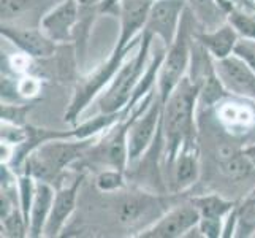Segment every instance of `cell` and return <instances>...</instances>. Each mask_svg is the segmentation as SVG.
<instances>
[{"mask_svg":"<svg viewBox=\"0 0 255 238\" xmlns=\"http://www.w3.org/2000/svg\"><path fill=\"white\" fill-rule=\"evenodd\" d=\"M151 5L152 0H121L119 2L121 32L116 46H114L107 62L102 64L83 83L78 84L70 107L65 113V122L76 126L78 118L89 105V102L99 94L105 84L113 81L122 64L126 62L128 52L141 43V35L138 38H135V35L144 29Z\"/></svg>","mask_w":255,"mask_h":238,"instance_id":"6da1fadb","label":"cell"},{"mask_svg":"<svg viewBox=\"0 0 255 238\" xmlns=\"http://www.w3.org/2000/svg\"><path fill=\"white\" fill-rule=\"evenodd\" d=\"M200 97V86L184 76L171 92L162 110V130L168 165H173L181 149L197 148L195 105Z\"/></svg>","mask_w":255,"mask_h":238,"instance_id":"7a4b0ae2","label":"cell"},{"mask_svg":"<svg viewBox=\"0 0 255 238\" xmlns=\"http://www.w3.org/2000/svg\"><path fill=\"white\" fill-rule=\"evenodd\" d=\"M94 146L92 138L86 140H49L40 145L25 159V172L33 178L43 181L56 180L65 167L72 165L75 161L83 157Z\"/></svg>","mask_w":255,"mask_h":238,"instance_id":"3957f363","label":"cell"},{"mask_svg":"<svg viewBox=\"0 0 255 238\" xmlns=\"http://www.w3.org/2000/svg\"><path fill=\"white\" fill-rule=\"evenodd\" d=\"M154 38L151 32H141V43L136 54L122 64L116 76L113 78L108 91L102 95L99 102L100 113H119L122 111L133 94L136 84L146 72V60L149 54V46Z\"/></svg>","mask_w":255,"mask_h":238,"instance_id":"277c9868","label":"cell"},{"mask_svg":"<svg viewBox=\"0 0 255 238\" xmlns=\"http://www.w3.org/2000/svg\"><path fill=\"white\" fill-rule=\"evenodd\" d=\"M192 11H184L181 17L179 30L176 35V40L170 48H166V54L162 62L159 72V97L162 105L170 99L171 92L176 86L181 83V79L186 75V70L190 65L192 43H193V30H192Z\"/></svg>","mask_w":255,"mask_h":238,"instance_id":"5b68a950","label":"cell"},{"mask_svg":"<svg viewBox=\"0 0 255 238\" xmlns=\"http://www.w3.org/2000/svg\"><path fill=\"white\" fill-rule=\"evenodd\" d=\"M149 95H151V92L143 99L141 107L133 110L135 116L130 124L128 140H127L128 142V164L130 165L138 162L139 159L147 153V149L154 143V138L157 135V130H159L160 121H162L163 105L160 102L159 94H157V97L154 95L152 100L149 102L146 107H143V105L147 102Z\"/></svg>","mask_w":255,"mask_h":238,"instance_id":"8992f818","label":"cell"},{"mask_svg":"<svg viewBox=\"0 0 255 238\" xmlns=\"http://www.w3.org/2000/svg\"><path fill=\"white\" fill-rule=\"evenodd\" d=\"M184 11L186 0H152L143 30L160 37L163 46L170 48L178 35Z\"/></svg>","mask_w":255,"mask_h":238,"instance_id":"52a82bcc","label":"cell"},{"mask_svg":"<svg viewBox=\"0 0 255 238\" xmlns=\"http://www.w3.org/2000/svg\"><path fill=\"white\" fill-rule=\"evenodd\" d=\"M216 73L221 83L233 95L255 100V72L238 54H230L216 60Z\"/></svg>","mask_w":255,"mask_h":238,"instance_id":"ba28073f","label":"cell"},{"mask_svg":"<svg viewBox=\"0 0 255 238\" xmlns=\"http://www.w3.org/2000/svg\"><path fill=\"white\" fill-rule=\"evenodd\" d=\"M64 0H0L2 22L40 27L43 17Z\"/></svg>","mask_w":255,"mask_h":238,"instance_id":"9c48e42d","label":"cell"},{"mask_svg":"<svg viewBox=\"0 0 255 238\" xmlns=\"http://www.w3.org/2000/svg\"><path fill=\"white\" fill-rule=\"evenodd\" d=\"M0 33L14 46L35 59H46L56 52V41L41 30V27H22L14 24H0Z\"/></svg>","mask_w":255,"mask_h":238,"instance_id":"30bf717a","label":"cell"},{"mask_svg":"<svg viewBox=\"0 0 255 238\" xmlns=\"http://www.w3.org/2000/svg\"><path fill=\"white\" fill-rule=\"evenodd\" d=\"M200 213L192 204L179 205L174 210L163 215L154 226H151L141 234L139 238H178L186 235L193 227H198Z\"/></svg>","mask_w":255,"mask_h":238,"instance_id":"8fae6325","label":"cell"},{"mask_svg":"<svg viewBox=\"0 0 255 238\" xmlns=\"http://www.w3.org/2000/svg\"><path fill=\"white\" fill-rule=\"evenodd\" d=\"M133 111L130 113V116L126 118L122 122H118V126L113 129L111 134L103 140L95 148V159L103 164L121 172H126L128 165V129L131 121H133Z\"/></svg>","mask_w":255,"mask_h":238,"instance_id":"7c38bea8","label":"cell"},{"mask_svg":"<svg viewBox=\"0 0 255 238\" xmlns=\"http://www.w3.org/2000/svg\"><path fill=\"white\" fill-rule=\"evenodd\" d=\"M80 3L78 0H64L51 10L41 21V30L57 41H70L75 25L80 22Z\"/></svg>","mask_w":255,"mask_h":238,"instance_id":"4fadbf2b","label":"cell"},{"mask_svg":"<svg viewBox=\"0 0 255 238\" xmlns=\"http://www.w3.org/2000/svg\"><path fill=\"white\" fill-rule=\"evenodd\" d=\"M86 178V173H81L76 176L75 181L67 188H62L56 192L54 204H52L51 215L48 218V223L45 227V234L43 237H57L60 235V231L64 229L68 218L72 216L76 207L78 194H80V188Z\"/></svg>","mask_w":255,"mask_h":238,"instance_id":"5bb4252c","label":"cell"},{"mask_svg":"<svg viewBox=\"0 0 255 238\" xmlns=\"http://www.w3.org/2000/svg\"><path fill=\"white\" fill-rule=\"evenodd\" d=\"M54 197L56 192L49 184V181L37 180V189H35V199L32 205L30 227H29V235L32 238L43 237V234H45V227L51 215L52 204H54Z\"/></svg>","mask_w":255,"mask_h":238,"instance_id":"9a60e30c","label":"cell"},{"mask_svg":"<svg viewBox=\"0 0 255 238\" xmlns=\"http://www.w3.org/2000/svg\"><path fill=\"white\" fill-rule=\"evenodd\" d=\"M193 37L211 52L214 60L233 54L236 43L240 41V33L235 30V27L230 22L221 25V27H217L213 32H205V33L193 32Z\"/></svg>","mask_w":255,"mask_h":238,"instance_id":"2e32d148","label":"cell"},{"mask_svg":"<svg viewBox=\"0 0 255 238\" xmlns=\"http://www.w3.org/2000/svg\"><path fill=\"white\" fill-rule=\"evenodd\" d=\"M173 165H174V184L178 191H184L197 183L200 173L197 148L181 149Z\"/></svg>","mask_w":255,"mask_h":238,"instance_id":"e0dca14e","label":"cell"},{"mask_svg":"<svg viewBox=\"0 0 255 238\" xmlns=\"http://www.w3.org/2000/svg\"><path fill=\"white\" fill-rule=\"evenodd\" d=\"M190 204L198 210L201 218H217V219H222L224 216L230 215L232 210L236 207L235 202L225 200L221 196H217V194L192 197Z\"/></svg>","mask_w":255,"mask_h":238,"instance_id":"ac0fdd59","label":"cell"},{"mask_svg":"<svg viewBox=\"0 0 255 238\" xmlns=\"http://www.w3.org/2000/svg\"><path fill=\"white\" fill-rule=\"evenodd\" d=\"M154 205V199L149 196H130L119 207V223L131 226L139 221V218L144 216L151 207Z\"/></svg>","mask_w":255,"mask_h":238,"instance_id":"d6986e66","label":"cell"},{"mask_svg":"<svg viewBox=\"0 0 255 238\" xmlns=\"http://www.w3.org/2000/svg\"><path fill=\"white\" fill-rule=\"evenodd\" d=\"M221 169L232 180H238L248 176L252 170V164L244 156L243 151H233V149H222L221 151Z\"/></svg>","mask_w":255,"mask_h":238,"instance_id":"ffe728a7","label":"cell"},{"mask_svg":"<svg viewBox=\"0 0 255 238\" xmlns=\"http://www.w3.org/2000/svg\"><path fill=\"white\" fill-rule=\"evenodd\" d=\"M17 188H19V210L22 211L25 223L30 227V213L35 199V189H37V178H33L29 173H24L17 180Z\"/></svg>","mask_w":255,"mask_h":238,"instance_id":"44dd1931","label":"cell"},{"mask_svg":"<svg viewBox=\"0 0 255 238\" xmlns=\"http://www.w3.org/2000/svg\"><path fill=\"white\" fill-rule=\"evenodd\" d=\"M227 22H230L233 25L241 38L255 40V16L254 14L243 11L238 6H233L232 10L227 13Z\"/></svg>","mask_w":255,"mask_h":238,"instance_id":"7402d4cb","label":"cell"},{"mask_svg":"<svg viewBox=\"0 0 255 238\" xmlns=\"http://www.w3.org/2000/svg\"><path fill=\"white\" fill-rule=\"evenodd\" d=\"M221 116L225 122L230 124L232 130H235L238 126L248 129V126H252L255 122L254 113L248 107H243L241 103H227L221 110Z\"/></svg>","mask_w":255,"mask_h":238,"instance_id":"603a6c76","label":"cell"},{"mask_svg":"<svg viewBox=\"0 0 255 238\" xmlns=\"http://www.w3.org/2000/svg\"><path fill=\"white\" fill-rule=\"evenodd\" d=\"M238 210V226L236 231L241 232L240 237H251L255 232V197L249 196Z\"/></svg>","mask_w":255,"mask_h":238,"instance_id":"cb8c5ba5","label":"cell"},{"mask_svg":"<svg viewBox=\"0 0 255 238\" xmlns=\"http://www.w3.org/2000/svg\"><path fill=\"white\" fill-rule=\"evenodd\" d=\"M192 6V13L195 11L198 19L203 21L206 25H214L219 19V14L224 11V8L219 5V0H189Z\"/></svg>","mask_w":255,"mask_h":238,"instance_id":"d4e9b609","label":"cell"},{"mask_svg":"<svg viewBox=\"0 0 255 238\" xmlns=\"http://www.w3.org/2000/svg\"><path fill=\"white\" fill-rule=\"evenodd\" d=\"M32 107H33L32 103L14 105V103L2 102L0 118H2V122H8V124L24 127V126H27V122H25V118H27V113L32 110Z\"/></svg>","mask_w":255,"mask_h":238,"instance_id":"484cf974","label":"cell"},{"mask_svg":"<svg viewBox=\"0 0 255 238\" xmlns=\"http://www.w3.org/2000/svg\"><path fill=\"white\" fill-rule=\"evenodd\" d=\"M29 234V226L22 216V211L16 208L6 218L2 219V235L5 237H16L22 238Z\"/></svg>","mask_w":255,"mask_h":238,"instance_id":"4316f807","label":"cell"},{"mask_svg":"<svg viewBox=\"0 0 255 238\" xmlns=\"http://www.w3.org/2000/svg\"><path fill=\"white\" fill-rule=\"evenodd\" d=\"M97 188L102 192H111V191H118L126 186L124 183V172L121 170H105L102 172L95 180Z\"/></svg>","mask_w":255,"mask_h":238,"instance_id":"83f0119b","label":"cell"},{"mask_svg":"<svg viewBox=\"0 0 255 238\" xmlns=\"http://www.w3.org/2000/svg\"><path fill=\"white\" fill-rule=\"evenodd\" d=\"M198 229L203 237L208 238H217L222 237L224 227H222V219L217 218H201L198 223Z\"/></svg>","mask_w":255,"mask_h":238,"instance_id":"f1b7e54d","label":"cell"},{"mask_svg":"<svg viewBox=\"0 0 255 238\" xmlns=\"http://www.w3.org/2000/svg\"><path fill=\"white\" fill-rule=\"evenodd\" d=\"M235 54L243 57L255 72V40L241 38L235 46Z\"/></svg>","mask_w":255,"mask_h":238,"instance_id":"f546056e","label":"cell"},{"mask_svg":"<svg viewBox=\"0 0 255 238\" xmlns=\"http://www.w3.org/2000/svg\"><path fill=\"white\" fill-rule=\"evenodd\" d=\"M17 87H19V92L22 97H32L38 91V83L33 78H24L17 83Z\"/></svg>","mask_w":255,"mask_h":238,"instance_id":"4dcf8cb0","label":"cell"},{"mask_svg":"<svg viewBox=\"0 0 255 238\" xmlns=\"http://www.w3.org/2000/svg\"><path fill=\"white\" fill-rule=\"evenodd\" d=\"M243 153H244V156L249 159V162L255 167V143H252V145H248V146H244V149H243Z\"/></svg>","mask_w":255,"mask_h":238,"instance_id":"1f68e13d","label":"cell"},{"mask_svg":"<svg viewBox=\"0 0 255 238\" xmlns=\"http://www.w3.org/2000/svg\"><path fill=\"white\" fill-rule=\"evenodd\" d=\"M119 2H121V0H105V2L99 8H100V11H108V10H111L113 6H118Z\"/></svg>","mask_w":255,"mask_h":238,"instance_id":"d6a6232c","label":"cell"},{"mask_svg":"<svg viewBox=\"0 0 255 238\" xmlns=\"http://www.w3.org/2000/svg\"><path fill=\"white\" fill-rule=\"evenodd\" d=\"M251 196H252V197H255V189H254V192L251 194Z\"/></svg>","mask_w":255,"mask_h":238,"instance_id":"836d02e7","label":"cell"}]
</instances>
